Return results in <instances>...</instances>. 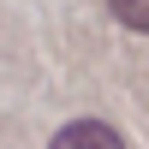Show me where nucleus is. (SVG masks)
<instances>
[{"label": "nucleus", "mask_w": 149, "mask_h": 149, "mask_svg": "<svg viewBox=\"0 0 149 149\" xmlns=\"http://www.w3.org/2000/svg\"><path fill=\"white\" fill-rule=\"evenodd\" d=\"M48 149H125V143H119V131L102 125V119H72L66 131H54Z\"/></svg>", "instance_id": "1"}, {"label": "nucleus", "mask_w": 149, "mask_h": 149, "mask_svg": "<svg viewBox=\"0 0 149 149\" xmlns=\"http://www.w3.org/2000/svg\"><path fill=\"white\" fill-rule=\"evenodd\" d=\"M107 6H113V18H119V24H131V30H143V36H149V0H107Z\"/></svg>", "instance_id": "2"}]
</instances>
